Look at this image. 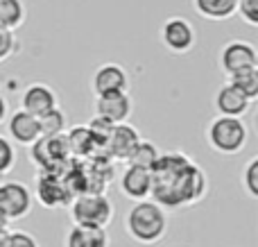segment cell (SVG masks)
Here are the masks:
<instances>
[{
  "label": "cell",
  "instance_id": "6da1fadb",
  "mask_svg": "<svg viewBox=\"0 0 258 247\" xmlns=\"http://www.w3.org/2000/svg\"><path fill=\"white\" fill-rule=\"evenodd\" d=\"M209 179L197 163H192L181 152L159 154L152 166V191L150 198L168 209L190 207L206 195Z\"/></svg>",
  "mask_w": 258,
  "mask_h": 247
},
{
  "label": "cell",
  "instance_id": "7a4b0ae2",
  "mask_svg": "<svg viewBox=\"0 0 258 247\" xmlns=\"http://www.w3.org/2000/svg\"><path fill=\"white\" fill-rule=\"evenodd\" d=\"M125 231L138 245H156L168 234V213L154 200H138L125 216Z\"/></svg>",
  "mask_w": 258,
  "mask_h": 247
},
{
  "label": "cell",
  "instance_id": "3957f363",
  "mask_svg": "<svg viewBox=\"0 0 258 247\" xmlns=\"http://www.w3.org/2000/svg\"><path fill=\"white\" fill-rule=\"evenodd\" d=\"M209 145L220 154H238L247 145L249 130L245 120L236 116H218L211 120L209 132H206Z\"/></svg>",
  "mask_w": 258,
  "mask_h": 247
},
{
  "label": "cell",
  "instance_id": "277c9868",
  "mask_svg": "<svg viewBox=\"0 0 258 247\" xmlns=\"http://www.w3.org/2000/svg\"><path fill=\"white\" fill-rule=\"evenodd\" d=\"M71 218L75 225L86 227H104L113 220V204L104 193H82L75 195L68 204Z\"/></svg>",
  "mask_w": 258,
  "mask_h": 247
},
{
  "label": "cell",
  "instance_id": "5b68a950",
  "mask_svg": "<svg viewBox=\"0 0 258 247\" xmlns=\"http://www.w3.org/2000/svg\"><path fill=\"white\" fill-rule=\"evenodd\" d=\"M32 161L41 170L50 172H66L71 168V148H68L66 134H52L41 136L32 143Z\"/></svg>",
  "mask_w": 258,
  "mask_h": 247
},
{
  "label": "cell",
  "instance_id": "8992f818",
  "mask_svg": "<svg viewBox=\"0 0 258 247\" xmlns=\"http://www.w3.org/2000/svg\"><path fill=\"white\" fill-rule=\"evenodd\" d=\"M36 200L43 204L45 209H63L73 202V191L68 186L66 177L61 172H50L41 170L36 175Z\"/></svg>",
  "mask_w": 258,
  "mask_h": 247
},
{
  "label": "cell",
  "instance_id": "52a82bcc",
  "mask_svg": "<svg viewBox=\"0 0 258 247\" xmlns=\"http://www.w3.org/2000/svg\"><path fill=\"white\" fill-rule=\"evenodd\" d=\"M32 202L34 198L23 181H3L0 184V209L9 220H23L32 211Z\"/></svg>",
  "mask_w": 258,
  "mask_h": 247
},
{
  "label": "cell",
  "instance_id": "ba28073f",
  "mask_svg": "<svg viewBox=\"0 0 258 247\" xmlns=\"http://www.w3.org/2000/svg\"><path fill=\"white\" fill-rule=\"evenodd\" d=\"M134 111L132 95L127 91H113V93L95 95V116L104 118V120L113 122H127V118Z\"/></svg>",
  "mask_w": 258,
  "mask_h": 247
},
{
  "label": "cell",
  "instance_id": "9c48e42d",
  "mask_svg": "<svg viewBox=\"0 0 258 247\" xmlns=\"http://www.w3.org/2000/svg\"><path fill=\"white\" fill-rule=\"evenodd\" d=\"M251 66H258V52L249 41H229L220 52V68L227 75Z\"/></svg>",
  "mask_w": 258,
  "mask_h": 247
},
{
  "label": "cell",
  "instance_id": "30bf717a",
  "mask_svg": "<svg viewBox=\"0 0 258 247\" xmlns=\"http://www.w3.org/2000/svg\"><path fill=\"white\" fill-rule=\"evenodd\" d=\"M161 41H163L165 48L177 54L188 52L195 45V30H192V25L186 18H179V16L168 18L163 23V27H161Z\"/></svg>",
  "mask_w": 258,
  "mask_h": 247
},
{
  "label": "cell",
  "instance_id": "8fae6325",
  "mask_svg": "<svg viewBox=\"0 0 258 247\" xmlns=\"http://www.w3.org/2000/svg\"><path fill=\"white\" fill-rule=\"evenodd\" d=\"M7 132L9 139L18 145H32L36 139H41V127H39V116L18 109L12 116H7Z\"/></svg>",
  "mask_w": 258,
  "mask_h": 247
},
{
  "label": "cell",
  "instance_id": "7c38bea8",
  "mask_svg": "<svg viewBox=\"0 0 258 247\" xmlns=\"http://www.w3.org/2000/svg\"><path fill=\"white\" fill-rule=\"evenodd\" d=\"M138 141H141V134L136 127L127 125V122H118V125H113L104 148L109 150V157L118 159V161H127L129 154L138 145Z\"/></svg>",
  "mask_w": 258,
  "mask_h": 247
},
{
  "label": "cell",
  "instance_id": "4fadbf2b",
  "mask_svg": "<svg viewBox=\"0 0 258 247\" xmlns=\"http://www.w3.org/2000/svg\"><path fill=\"white\" fill-rule=\"evenodd\" d=\"M129 86V77L125 73V68L118 66V64H104L98 71L93 73V80H91V89L95 95L102 93H113V91H127Z\"/></svg>",
  "mask_w": 258,
  "mask_h": 247
},
{
  "label": "cell",
  "instance_id": "5bb4252c",
  "mask_svg": "<svg viewBox=\"0 0 258 247\" xmlns=\"http://www.w3.org/2000/svg\"><path fill=\"white\" fill-rule=\"evenodd\" d=\"M120 191L122 195L134 202L150 198L152 191V170L138 166H127V170L120 177Z\"/></svg>",
  "mask_w": 258,
  "mask_h": 247
},
{
  "label": "cell",
  "instance_id": "9a60e30c",
  "mask_svg": "<svg viewBox=\"0 0 258 247\" xmlns=\"http://www.w3.org/2000/svg\"><path fill=\"white\" fill-rule=\"evenodd\" d=\"M249 104H251V100L245 93H240L233 84H229V82L224 86H220L218 93H215V109H218L220 116L242 118L249 111Z\"/></svg>",
  "mask_w": 258,
  "mask_h": 247
},
{
  "label": "cell",
  "instance_id": "2e32d148",
  "mask_svg": "<svg viewBox=\"0 0 258 247\" xmlns=\"http://www.w3.org/2000/svg\"><path fill=\"white\" fill-rule=\"evenodd\" d=\"M54 107H57V93L45 84H30L21 95V109L34 116H43Z\"/></svg>",
  "mask_w": 258,
  "mask_h": 247
},
{
  "label": "cell",
  "instance_id": "e0dca14e",
  "mask_svg": "<svg viewBox=\"0 0 258 247\" xmlns=\"http://www.w3.org/2000/svg\"><path fill=\"white\" fill-rule=\"evenodd\" d=\"M66 247H109V234L104 227L73 225L66 236Z\"/></svg>",
  "mask_w": 258,
  "mask_h": 247
},
{
  "label": "cell",
  "instance_id": "ac0fdd59",
  "mask_svg": "<svg viewBox=\"0 0 258 247\" xmlns=\"http://www.w3.org/2000/svg\"><path fill=\"white\" fill-rule=\"evenodd\" d=\"M195 12L209 21H227L236 14L238 0H192Z\"/></svg>",
  "mask_w": 258,
  "mask_h": 247
},
{
  "label": "cell",
  "instance_id": "d6986e66",
  "mask_svg": "<svg viewBox=\"0 0 258 247\" xmlns=\"http://www.w3.org/2000/svg\"><path fill=\"white\" fill-rule=\"evenodd\" d=\"M66 141H68V148H71V154H75V157H77V154H80V157L91 154L95 148H98L93 134H91V130L86 125L73 127V130L66 134Z\"/></svg>",
  "mask_w": 258,
  "mask_h": 247
},
{
  "label": "cell",
  "instance_id": "ffe728a7",
  "mask_svg": "<svg viewBox=\"0 0 258 247\" xmlns=\"http://www.w3.org/2000/svg\"><path fill=\"white\" fill-rule=\"evenodd\" d=\"M229 84H233L240 93H245L247 98L254 102L258 98V66L242 68V71H238V73H231V75H229Z\"/></svg>",
  "mask_w": 258,
  "mask_h": 247
},
{
  "label": "cell",
  "instance_id": "44dd1931",
  "mask_svg": "<svg viewBox=\"0 0 258 247\" xmlns=\"http://www.w3.org/2000/svg\"><path fill=\"white\" fill-rule=\"evenodd\" d=\"M25 21V5L23 0H0V27L16 30Z\"/></svg>",
  "mask_w": 258,
  "mask_h": 247
},
{
  "label": "cell",
  "instance_id": "7402d4cb",
  "mask_svg": "<svg viewBox=\"0 0 258 247\" xmlns=\"http://www.w3.org/2000/svg\"><path fill=\"white\" fill-rule=\"evenodd\" d=\"M159 148H156L154 143H150V141H138V145L134 148V152L129 154L127 163L129 166H138V168H147V170H152V166L156 163V159H159Z\"/></svg>",
  "mask_w": 258,
  "mask_h": 247
},
{
  "label": "cell",
  "instance_id": "603a6c76",
  "mask_svg": "<svg viewBox=\"0 0 258 247\" xmlns=\"http://www.w3.org/2000/svg\"><path fill=\"white\" fill-rule=\"evenodd\" d=\"M39 127H41V136L61 134V132H66V113L59 107L50 109L43 116H39Z\"/></svg>",
  "mask_w": 258,
  "mask_h": 247
},
{
  "label": "cell",
  "instance_id": "cb8c5ba5",
  "mask_svg": "<svg viewBox=\"0 0 258 247\" xmlns=\"http://www.w3.org/2000/svg\"><path fill=\"white\" fill-rule=\"evenodd\" d=\"M14 163H16V150H14L12 141L0 136V177L12 172Z\"/></svg>",
  "mask_w": 258,
  "mask_h": 247
},
{
  "label": "cell",
  "instance_id": "d4e9b609",
  "mask_svg": "<svg viewBox=\"0 0 258 247\" xmlns=\"http://www.w3.org/2000/svg\"><path fill=\"white\" fill-rule=\"evenodd\" d=\"M86 127H89V130H91V134H93L95 143H98V145H102V148H104V143H107L109 134H111V130H113V122H109V120H104V118L95 116L93 120H91Z\"/></svg>",
  "mask_w": 258,
  "mask_h": 247
},
{
  "label": "cell",
  "instance_id": "484cf974",
  "mask_svg": "<svg viewBox=\"0 0 258 247\" xmlns=\"http://www.w3.org/2000/svg\"><path fill=\"white\" fill-rule=\"evenodd\" d=\"M236 12H240V18L247 25H258V0H238Z\"/></svg>",
  "mask_w": 258,
  "mask_h": 247
},
{
  "label": "cell",
  "instance_id": "4316f807",
  "mask_svg": "<svg viewBox=\"0 0 258 247\" xmlns=\"http://www.w3.org/2000/svg\"><path fill=\"white\" fill-rule=\"evenodd\" d=\"M242 181H245L247 193H249L251 198H258V157H254L249 163H247Z\"/></svg>",
  "mask_w": 258,
  "mask_h": 247
},
{
  "label": "cell",
  "instance_id": "83f0119b",
  "mask_svg": "<svg viewBox=\"0 0 258 247\" xmlns=\"http://www.w3.org/2000/svg\"><path fill=\"white\" fill-rule=\"evenodd\" d=\"M14 48H16V36H14V30H5L0 27V64L5 59L12 57Z\"/></svg>",
  "mask_w": 258,
  "mask_h": 247
},
{
  "label": "cell",
  "instance_id": "f1b7e54d",
  "mask_svg": "<svg viewBox=\"0 0 258 247\" xmlns=\"http://www.w3.org/2000/svg\"><path fill=\"white\" fill-rule=\"evenodd\" d=\"M9 247H39V243L27 231H9Z\"/></svg>",
  "mask_w": 258,
  "mask_h": 247
},
{
  "label": "cell",
  "instance_id": "f546056e",
  "mask_svg": "<svg viewBox=\"0 0 258 247\" xmlns=\"http://www.w3.org/2000/svg\"><path fill=\"white\" fill-rule=\"evenodd\" d=\"M7 116H9V104L5 100V95H0V125L7 120Z\"/></svg>",
  "mask_w": 258,
  "mask_h": 247
},
{
  "label": "cell",
  "instance_id": "4dcf8cb0",
  "mask_svg": "<svg viewBox=\"0 0 258 247\" xmlns=\"http://www.w3.org/2000/svg\"><path fill=\"white\" fill-rule=\"evenodd\" d=\"M0 247H9V229H0Z\"/></svg>",
  "mask_w": 258,
  "mask_h": 247
},
{
  "label": "cell",
  "instance_id": "1f68e13d",
  "mask_svg": "<svg viewBox=\"0 0 258 247\" xmlns=\"http://www.w3.org/2000/svg\"><path fill=\"white\" fill-rule=\"evenodd\" d=\"M9 222H12V220H9V218L5 216V211H3V209H0V229H7V227H9Z\"/></svg>",
  "mask_w": 258,
  "mask_h": 247
}]
</instances>
